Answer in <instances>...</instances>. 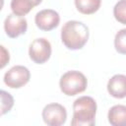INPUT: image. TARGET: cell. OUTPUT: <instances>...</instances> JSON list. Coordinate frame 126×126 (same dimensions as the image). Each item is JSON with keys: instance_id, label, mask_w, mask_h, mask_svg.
I'll return each mask as SVG.
<instances>
[{"instance_id": "cell-1", "label": "cell", "mask_w": 126, "mask_h": 126, "mask_svg": "<svg viewBox=\"0 0 126 126\" xmlns=\"http://www.w3.org/2000/svg\"><path fill=\"white\" fill-rule=\"evenodd\" d=\"M89 36V28L80 21H68L61 29V40L70 50L82 49L88 42Z\"/></svg>"}, {"instance_id": "cell-2", "label": "cell", "mask_w": 126, "mask_h": 126, "mask_svg": "<svg viewBox=\"0 0 126 126\" xmlns=\"http://www.w3.org/2000/svg\"><path fill=\"white\" fill-rule=\"evenodd\" d=\"M96 102L89 95L78 97L73 103L72 126H94L95 124Z\"/></svg>"}, {"instance_id": "cell-3", "label": "cell", "mask_w": 126, "mask_h": 126, "mask_svg": "<svg viewBox=\"0 0 126 126\" xmlns=\"http://www.w3.org/2000/svg\"><path fill=\"white\" fill-rule=\"evenodd\" d=\"M59 87L64 94L73 96L86 91L88 87V80L82 72L71 70L61 76Z\"/></svg>"}, {"instance_id": "cell-4", "label": "cell", "mask_w": 126, "mask_h": 126, "mask_svg": "<svg viewBox=\"0 0 126 126\" xmlns=\"http://www.w3.org/2000/svg\"><path fill=\"white\" fill-rule=\"evenodd\" d=\"M52 48L50 42L43 38H35L32 41L29 47V56L35 64H44L51 56Z\"/></svg>"}, {"instance_id": "cell-5", "label": "cell", "mask_w": 126, "mask_h": 126, "mask_svg": "<svg viewBox=\"0 0 126 126\" xmlns=\"http://www.w3.org/2000/svg\"><path fill=\"white\" fill-rule=\"evenodd\" d=\"M31 79L30 70L23 65H15L4 75V84L11 89H20L27 85Z\"/></svg>"}, {"instance_id": "cell-6", "label": "cell", "mask_w": 126, "mask_h": 126, "mask_svg": "<svg viewBox=\"0 0 126 126\" xmlns=\"http://www.w3.org/2000/svg\"><path fill=\"white\" fill-rule=\"evenodd\" d=\"M43 122L48 126H61L67 120L66 108L56 102L46 104L42 109Z\"/></svg>"}, {"instance_id": "cell-7", "label": "cell", "mask_w": 126, "mask_h": 126, "mask_svg": "<svg viewBox=\"0 0 126 126\" xmlns=\"http://www.w3.org/2000/svg\"><path fill=\"white\" fill-rule=\"evenodd\" d=\"M28 30V22L25 17L18 16L14 13L9 14L4 21V31L11 38H16L25 34Z\"/></svg>"}, {"instance_id": "cell-8", "label": "cell", "mask_w": 126, "mask_h": 126, "mask_svg": "<svg viewBox=\"0 0 126 126\" xmlns=\"http://www.w3.org/2000/svg\"><path fill=\"white\" fill-rule=\"evenodd\" d=\"M34 23L39 30L49 32L59 26L60 16L55 10L43 9L36 13L34 17Z\"/></svg>"}, {"instance_id": "cell-9", "label": "cell", "mask_w": 126, "mask_h": 126, "mask_svg": "<svg viewBox=\"0 0 126 126\" xmlns=\"http://www.w3.org/2000/svg\"><path fill=\"white\" fill-rule=\"evenodd\" d=\"M107 92L115 98L126 97V76L123 74H116L112 76L107 82Z\"/></svg>"}, {"instance_id": "cell-10", "label": "cell", "mask_w": 126, "mask_h": 126, "mask_svg": "<svg viewBox=\"0 0 126 126\" xmlns=\"http://www.w3.org/2000/svg\"><path fill=\"white\" fill-rule=\"evenodd\" d=\"M107 118L112 126H126V105L116 104L110 107Z\"/></svg>"}, {"instance_id": "cell-11", "label": "cell", "mask_w": 126, "mask_h": 126, "mask_svg": "<svg viewBox=\"0 0 126 126\" xmlns=\"http://www.w3.org/2000/svg\"><path fill=\"white\" fill-rule=\"evenodd\" d=\"M101 4V0H75L77 10L85 15H92L95 13Z\"/></svg>"}, {"instance_id": "cell-12", "label": "cell", "mask_w": 126, "mask_h": 126, "mask_svg": "<svg viewBox=\"0 0 126 126\" xmlns=\"http://www.w3.org/2000/svg\"><path fill=\"white\" fill-rule=\"evenodd\" d=\"M35 5L31 0H11V10L18 16H25L29 14Z\"/></svg>"}, {"instance_id": "cell-13", "label": "cell", "mask_w": 126, "mask_h": 126, "mask_svg": "<svg viewBox=\"0 0 126 126\" xmlns=\"http://www.w3.org/2000/svg\"><path fill=\"white\" fill-rule=\"evenodd\" d=\"M114 47L118 53L126 55V29L120 30L115 34Z\"/></svg>"}, {"instance_id": "cell-14", "label": "cell", "mask_w": 126, "mask_h": 126, "mask_svg": "<svg viewBox=\"0 0 126 126\" xmlns=\"http://www.w3.org/2000/svg\"><path fill=\"white\" fill-rule=\"evenodd\" d=\"M113 16L117 22L126 25V0H119L113 8Z\"/></svg>"}, {"instance_id": "cell-15", "label": "cell", "mask_w": 126, "mask_h": 126, "mask_svg": "<svg viewBox=\"0 0 126 126\" xmlns=\"http://www.w3.org/2000/svg\"><path fill=\"white\" fill-rule=\"evenodd\" d=\"M0 94H1V115H4L12 109L14 105V97L11 95V94L7 93L4 90L0 92Z\"/></svg>"}, {"instance_id": "cell-16", "label": "cell", "mask_w": 126, "mask_h": 126, "mask_svg": "<svg viewBox=\"0 0 126 126\" xmlns=\"http://www.w3.org/2000/svg\"><path fill=\"white\" fill-rule=\"evenodd\" d=\"M1 68H4L5 65L9 62L10 60V55H9V51L6 50V48L1 45Z\"/></svg>"}, {"instance_id": "cell-17", "label": "cell", "mask_w": 126, "mask_h": 126, "mask_svg": "<svg viewBox=\"0 0 126 126\" xmlns=\"http://www.w3.org/2000/svg\"><path fill=\"white\" fill-rule=\"evenodd\" d=\"M31 1H32V2L34 5H35V6H38V5H39V4L42 2V0H31Z\"/></svg>"}]
</instances>
